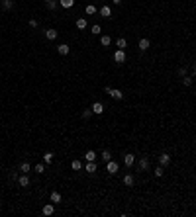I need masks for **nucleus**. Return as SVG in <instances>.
<instances>
[{
    "label": "nucleus",
    "mask_w": 196,
    "mask_h": 217,
    "mask_svg": "<svg viewBox=\"0 0 196 217\" xmlns=\"http://www.w3.org/2000/svg\"><path fill=\"white\" fill-rule=\"evenodd\" d=\"M194 74H196V63H194Z\"/></svg>",
    "instance_id": "obj_37"
},
{
    "label": "nucleus",
    "mask_w": 196,
    "mask_h": 217,
    "mask_svg": "<svg viewBox=\"0 0 196 217\" xmlns=\"http://www.w3.org/2000/svg\"><path fill=\"white\" fill-rule=\"evenodd\" d=\"M30 26H32V28H37V20H35V18L30 20Z\"/></svg>",
    "instance_id": "obj_35"
},
{
    "label": "nucleus",
    "mask_w": 196,
    "mask_h": 217,
    "mask_svg": "<svg viewBox=\"0 0 196 217\" xmlns=\"http://www.w3.org/2000/svg\"><path fill=\"white\" fill-rule=\"evenodd\" d=\"M59 6V0H45V8L47 10H55Z\"/></svg>",
    "instance_id": "obj_14"
},
{
    "label": "nucleus",
    "mask_w": 196,
    "mask_h": 217,
    "mask_svg": "<svg viewBox=\"0 0 196 217\" xmlns=\"http://www.w3.org/2000/svg\"><path fill=\"white\" fill-rule=\"evenodd\" d=\"M104 90H106L108 96H112L114 100H122L124 98V92H122V90H118V88H110V86H106Z\"/></svg>",
    "instance_id": "obj_1"
},
{
    "label": "nucleus",
    "mask_w": 196,
    "mask_h": 217,
    "mask_svg": "<svg viewBox=\"0 0 196 217\" xmlns=\"http://www.w3.org/2000/svg\"><path fill=\"white\" fill-rule=\"evenodd\" d=\"M51 202L53 203H59L61 202V194H59V192H55V190L51 192Z\"/></svg>",
    "instance_id": "obj_25"
},
{
    "label": "nucleus",
    "mask_w": 196,
    "mask_h": 217,
    "mask_svg": "<svg viewBox=\"0 0 196 217\" xmlns=\"http://www.w3.org/2000/svg\"><path fill=\"white\" fill-rule=\"evenodd\" d=\"M90 115H92V108L90 110H82V119H88Z\"/></svg>",
    "instance_id": "obj_31"
},
{
    "label": "nucleus",
    "mask_w": 196,
    "mask_h": 217,
    "mask_svg": "<svg viewBox=\"0 0 196 217\" xmlns=\"http://www.w3.org/2000/svg\"><path fill=\"white\" fill-rule=\"evenodd\" d=\"M96 157H98V155H96L94 151H86V153H85V160H86V162H92V160H96Z\"/></svg>",
    "instance_id": "obj_15"
},
{
    "label": "nucleus",
    "mask_w": 196,
    "mask_h": 217,
    "mask_svg": "<svg viewBox=\"0 0 196 217\" xmlns=\"http://www.w3.org/2000/svg\"><path fill=\"white\" fill-rule=\"evenodd\" d=\"M85 12H86V14H88V16H92V14H96V8H94L92 4H88V6H86V10H85Z\"/></svg>",
    "instance_id": "obj_30"
},
{
    "label": "nucleus",
    "mask_w": 196,
    "mask_h": 217,
    "mask_svg": "<svg viewBox=\"0 0 196 217\" xmlns=\"http://www.w3.org/2000/svg\"><path fill=\"white\" fill-rule=\"evenodd\" d=\"M137 166H139L141 170H147L149 168V158L147 157H141L139 160H137Z\"/></svg>",
    "instance_id": "obj_10"
},
{
    "label": "nucleus",
    "mask_w": 196,
    "mask_h": 217,
    "mask_svg": "<svg viewBox=\"0 0 196 217\" xmlns=\"http://www.w3.org/2000/svg\"><path fill=\"white\" fill-rule=\"evenodd\" d=\"M85 170H86V172H88V174H94V172H96V170H98V166H96V162H86V166H85Z\"/></svg>",
    "instance_id": "obj_13"
},
{
    "label": "nucleus",
    "mask_w": 196,
    "mask_h": 217,
    "mask_svg": "<svg viewBox=\"0 0 196 217\" xmlns=\"http://www.w3.org/2000/svg\"><path fill=\"white\" fill-rule=\"evenodd\" d=\"M177 73H178V76H186V69H184V66H181Z\"/></svg>",
    "instance_id": "obj_34"
},
{
    "label": "nucleus",
    "mask_w": 196,
    "mask_h": 217,
    "mask_svg": "<svg viewBox=\"0 0 196 217\" xmlns=\"http://www.w3.org/2000/svg\"><path fill=\"white\" fill-rule=\"evenodd\" d=\"M32 170V166H30V162H22V164H20V172L22 174H26V172H30Z\"/></svg>",
    "instance_id": "obj_20"
},
{
    "label": "nucleus",
    "mask_w": 196,
    "mask_h": 217,
    "mask_svg": "<svg viewBox=\"0 0 196 217\" xmlns=\"http://www.w3.org/2000/svg\"><path fill=\"white\" fill-rule=\"evenodd\" d=\"M59 6H63V8H73V6H75V0H59Z\"/></svg>",
    "instance_id": "obj_19"
},
{
    "label": "nucleus",
    "mask_w": 196,
    "mask_h": 217,
    "mask_svg": "<svg viewBox=\"0 0 196 217\" xmlns=\"http://www.w3.org/2000/svg\"><path fill=\"white\" fill-rule=\"evenodd\" d=\"M159 164H161V166H169V164H171V155H169V153H161Z\"/></svg>",
    "instance_id": "obj_5"
},
{
    "label": "nucleus",
    "mask_w": 196,
    "mask_h": 217,
    "mask_svg": "<svg viewBox=\"0 0 196 217\" xmlns=\"http://www.w3.org/2000/svg\"><path fill=\"white\" fill-rule=\"evenodd\" d=\"M182 84L184 86H192V78L190 76H182Z\"/></svg>",
    "instance_id": "obj_32"
},
{
    "label": "nucleus",
    "mask_w": 196,
    "mask_h": 217,
    "mask_svg": "<svg viewBox=\"0 0 196 217\" xmlns=\"http://www.w3.org/2000/svg\"><path fill=\"white\" fill-rule=\"evenodd\" d=\"M137 47H139V51H147V49L151 47V43H149V39H147V37H143V39H139Z\"/></svg>",
    "instance_id": "obj_7"
},
{
    "label": "nucleus",
    "mask_w": 196,
    "mask_h": 217,
    "mask_svg": "<svg viewBox=\"0 0 196 217\" xmlns=\"http://www.w3.org/2000/svg\"><path fill=\"white\" fill-rule=\"evenodd\" d=\"M86 26H88V24H86L85 18H78L77 20V28H78V30H86Z\"/></svg>",
    "instance_id": "obj_23"
},
{
    "label": "nucleus",
    "mask_w": 196,
    "mask_h": 217,
    "mask_svg": "<svg viewBox=\"0 0 196 217\" xmlns=\"http://www.w3.org/2000/svg\"><path fill=\"white\" fill-rule=\"evenodd\" d=\"M102 112H104V104L102 102H94L92 104V114H102Z\"/></svg>",
    "instance_id": "obj_12"
},
{
    "label": "nucleus",
    "mask_w": 196,
    "mask_h": 217,
    "mask_svg": "<svg viewBox=\"0 0 196 217\" xmlns=\"http://www.w3.org/2000/svg\"><path fill=\"white\" fill-rule=\"evenodd\" d=\"M124 164H126V166H133V164H135V155H131V153L124 155Z\"/></svg>",
    "instance_id": "obj_6"
},
{
    "label": "nucleus",
    "mask_w": 196,
    "mask_h": 217,
    "mask_svg": "<svg viewBox=\"0 0 196 217\" xmlns=\"http://www.w3.org/2000/svg\"><path fill=\"white\" fill-rule=\"evenodd\" d=\"M100 31H102V28H100L98 24H96V26H92V28H90V33H92V35H100Z\"/></svg>",
    "instance_id": "obj_28"
},
{
    "label": "nucleus",
    "mask_w": 196,
    "mask_h": 217,
    "mask_svg": "<svg viewBox=\"0 0 196 217\" xmlns=\"http://www.w3.org/2000/svg\"><path fill=\"white\" fill-rule=\"evenodd\" d=\"M100 16H102V18H110V16H112L110 6H102V8H100Z\"/></svg>",
    "instance_id": "obj_16"
},
{
    "label": "nucleus",
    "mask_w": 196,
    "mask_h": 217,
    "mask_svg": "<svg viewBox=\"0 0 196 217\" xmlns=\"http://www.w3.org/2000/svg\"><path fill=\"white\" fill-rule=\"evenodd\" d=\"M133 182H135V180H133V176H131V174H126V176H124V184H126V186H133Z\"/></svg>",
    "instance_id": "obj_22"
},
{
    "label": "nucleus",
    "mask_w": 196,
    "mask_h": 217,
    "mask_svg": "<svg viewBox=\"0 0 196 217\" xmlns=\"http://www.w3.org/2000/svg\"><path fill=\"white\" fill-rule=\"evenodd\" d=\"M106 168H108V172H110V174H116V172H118V168H120V164L116 160H108L106 162Z\"/></svg>",
    "instance_id": "obj_3"
},
{
    "label": "nucleus",
    "mask_w": 196,
    "mask_h": 217,
    "mask_svg": "<svg viewBox=\"0 0 196 217\" xmlns=\"http://www.w3.org/2000/svg\"><path fill=\"white\" fill-rule=\"evenodd\" d=\"M163 168H165V166H161V164H159V166H157V168H155V172H153V174H155L157 178H161V176H163V174H165V170H163Z\"/></svg>",
    "instance_id": "obj_27"
},
{
    "label": "nucleus",
    "mask_w": 196,
    "mask_h": 217,
    "mask_svg": "<svg viewBox=\"0 0 196 217\" xmlns=\"http://www.w3.org/2000/svg\"><path fill=\"white\" fill-rule=\"evenodd\" d=\"M41 213H43V215H53V213H55V206H53V202L51 203H45V206H43V209H41Z\"/></svg>",
    "instance_id": "obj_4"
},
{
    "label": "nucleus",
    "mask_w": 196,
    "mask_h": 217,
    "mask_svg": "<svg viewBox=\"0 0 196 217\" xmlns=\"http://www.w3.org/2000/svg\"><path fill=\"white\" fill-rule=\"evenodd\" d=\"M2 8L4 10H12L14 8V0H2Z\"/></svg>",
    "instance_id": "obj_21"
},
{
    "label": "nucleus",
    "mask_w": 196,
    "mask_h": 217,
    "mask_svg": "<svg viewBox=\"0 0 196 217\" xmlns=\"http://www.w3.org/2000/svg\"><path fill=\"white\" fill-rule=\"evenodd\" d=\"M35 172L37 174H43L45 172V164H35Z\"/></svg>",
    "instance_id": "obj_33"
},
{
    "label": "nucleus",
    "mask_w": 196,
    "mask_h": 217,
    "mask_svg": "<svg viewBox=\"0 0 196 217\" xmlns=\"http://www.w3.org/2000/svg\"><path fill=\"white\" fill-rule=\"evenodd\" d=\"M71 166H73V170H81L82 168V162L81 160H73V162H71Z\"/></svg>",
    "instance_id": "obj_29"
},
{
    "label": "nucleus",
    "mask_w": 196,
    "mask_h": 217,
    "mask_svg": "<svg viewBox=\"0 0 196 217\" xmlns=\"http://www.w3.org/2000/svg\"><path fill=\"white\" fill-rule=\"evenodd\" d=\"M57 30H53V28H49V30H45V37H47L49 41H53V39H57Z\"/></svg>",
    "instance_id": "obj_11"
},
{
    "label": "nucleus",
    "mask_w": 196,
    "mask_h": 217,
    "mask_svg": "<svg viewBox=\"0 0 196 217\" xmlns=\"http://www.w3.org/2000/svg\"><path fill=\"white\" fill-rule=\"evenodd\" d=\"M53 157H55V155H53L51 151H47V153L43 155V162H45V164H51V162H53Z\"/></svg>",
    "instance_id": "obj_18"
},
{
    "label": "nucleus",
    "mask_w": 196,
    "mask_h": 217,
    "mask_svg": "<svg viewBox=\"0 0 196 217\" xmlns=\"http://www.w3.org/2000/svg\"><path fill=\"white\" fill-rule=\"evenodd\" d=\"M116 47H118V49H126L128 47V41L124 39V37H120V39L116 41Z\"/></svg>",
    "instance_id": "obj_24"
},
{
    "label": "nucleus",
    "mask_w": 196,
    "mask_h": 217,
    "mask_svg": "<svg viewBox=\"0 0 196 217\" xmlns=\"http://www.w3.org/2000/svg\"><path fill=\"white\" fill-rule=\"evenodd\" d=\"M110 43H112V37L110 35H102V37H100V45H102V47H108Z\"/></svg>",
    "instance_id": "obj_17"
},
{
    "label": "nucleus",
    "mask_w": 196,
    "mask_h": 217,
    "mask_svg": "<svg viewBox=\"0 0 196 217\" xmlns=\"http://www.w3.org/2000/svg\"><path fill=\"white\" fill-rule=\"evenodd\" d=\"M69 51H71V47H69L67 43L57 45V53H59V55H69Z\"/></svg>",
    "instance_id": "obj_8"
},
{
    "label": "nucleus",
    "mask_w": 196,
    "mask_h": 217,
    "mask_svg": "<svg viewBox=\"0 0 196 217\" xmlns=\"http://www.w3.org/2000/svg\"><path fill=\"white\" fill-rule=\"evenodd\" d=\"M114 61L118 63V65L126 63V51H124V49H118V51H114Z\"/></svg>",
    "instance_id": "obj_2"
},
{
    "label": "nucleus",
    "mask_w": 196,
    "mask_h": 217,
    "mask_svg": "<svg viewBox=\"0 0 196 217\" xmlns=\"http://www.w3.org/2000/svg\"><path fill=\"white\" fill-rule=\"evenodd\" d=\"M112 2H114L116 6H118V4H122V0H112Z\"/></svg>",
    "instance_id": "obj_36"
},
{
    "label": "nucleus",
    "mask_w": 196,
    "mask_h": 217,
    "mask_svg": "<svg viewBox=\"0 0 196 217\" xmlns=\"http://www.w3.org/2000/svg\"><path fill=\"white\" fill-rule=\"evenodd\" d=\"M18 184L22 186V188L30 186V178H28V174H20V176H18Z\"/></svg>",
    "instance_id": "obj_9"
},
{
    "label": "nucleus",
    "mask_w": 196,
    "mask_h": 217,
    "mask_svg": "<svg viewBox=\"0 0 196 217\" xmlns=\"http://www.w3.org/2000/svg\"><path fill=\"white\" fill-rule=\"evenodd\" d=\"M100 157H102V160H104V162H108V160H112V153H110V151H108V149H106V151H102V155H100Z\"/></svg>",
    "instance_id": "obj_26"
}]
</instances>
